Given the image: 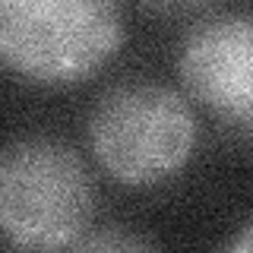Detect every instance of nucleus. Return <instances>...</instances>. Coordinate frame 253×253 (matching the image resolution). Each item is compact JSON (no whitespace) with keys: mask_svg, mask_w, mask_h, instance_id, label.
I'll return each instance as SVG.
<instances>
[{"mask_svg":"<svg viewBox=\"0 0 253 253\" xmlns=\"http://www.w3.org/2000/svg\"><path fill=\"white\" fill-rule=\"evenodd\" d=\"M92 177L73 146L22 136L0 149V234L26 250H63L89 228Z\"/></svg>","mask_w":253,"mask_h":253,"instance_id":"f03ea898","label":"nucleus"},{"mask_svg":"<svg viewBox=\"0 0 253 253\" xmlns=\"http://www.w3.org/2000/svg\"><path fill=\"white\" fill-rule=\"evenodd\" d=\"M225 253H253V221H250L247 228H241V234L228 244Z\"/></svg>","mask_w":253,"mask_h":253,"instance_id":"423d86ee","label":"nucleus"},{"mask_svg":"<svg viewBox=\"0 0 253 253\" xmlns=\"http://www.w3.org/2000/svg\"><path fill=\"white\" fill-rule=\"evenodd\" d=\"M89 146L114 180L152 187L187 165L196 146V117L177 89L126 79L95 98Z\"/></svg>","mask_w":253,"mask_h":253,"instance_id":"f257e3e1","label":"nucleus"},{"mask_svg":"<svg viewBox=\"0 0 253 253\" xmlns=\"http://www.w3.org/2000/svg\"><path fill=\"white\" fill-rule=\"evenodd\" d=\"M63 253H155V244L133 228L101 225L85 228L70 247H63Z\"/></svg>","mask_w":253,"mask_h":253,"instance_id":"39448f33","label":"nucleus"},{"mask_svg":"<svg viewBox=\"0 0 253 253\" xmlns=\"http://www.w3.org/2000/svg\"><path fill=\"white\" fill-rule=\"evenodd\" d=\"M184 89L215 117L253 130V19L215 13L193 22L177 54Z\"/></svg>","mask_w":253,"mask_h":253,"instance_id":"20e7f679","label":"nucleus"},{"mask_svg":"<svg viewBox=\"0 0 253 253\" xmlns=\"http://www.w3.org/2000/svg\"><path fill=\"white\" fill-rule=\"evenodd\" d=\"M121 10L108 0H0V60L35 83H76L114 57Z\"/></svg>","mask_w":253,"mask_h":253,"instance_id":"7ed1b4c3","label":"nucleus"}]
</instances>
